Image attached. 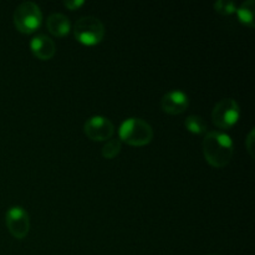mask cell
I'll return each mask as SVG.
<instances>
[{"label":"cell","instance_id":"obj_8","mask_svg":"<svg viewBox=\"0 0 255 255\" xmlns=\"http://www.w3.org/2000/svg\"><path fill=\"white\" fill-rule=\"evenodd\" d=\"M188 96L181 90L169 91L162 97L161 107L168 115H181L188 109Z\"/></svg>","mask_w":255,"mask_h":255},{"label":"cell","instance_id":"obj_12","mask_svg":"<svg viewBox=\"0 0 255 255\" xmlns=\"http://www.w3.org/2000/svg\"><path fill=\"white\" fill-rule=\"evenodd\" d=\"M184 126L187 131L193 134L207 133V122L201 116H196V115L188 116L184 121Z\"/></svg>","mask_w":255,"mask_h":255},{"label":"cell","instance_id":"obj_13","mask_svg":"<svg viewBox=\"0 0 255 255\" xmlns=\"http://www.w3.org/2000/svg\"><path fill=\"white\" fill-rule=\"evenodd\" d=\"M122 142L119 138H110L102 147V157L107 159H112L121 152Z\"/></svg>","mask_w":255,"mask_h":255},{"label":"cell","instance_id":"obj_10","mask_svg":"<svg viewBox=\"0 0 255 255\" xmlns=\"http://www.w3.org/2000/svg\"><path fill=\"white\" fill-rule=\"evenodd\" d=\"M46 26L50 34L56 37L66 36L71 30L69 17L65 16L64 14H60V12H54L47 17Z\"/></svg>","mask_w":255,"mask_h":255},{"label":"cell","instance_id":"obj_3","mask_svg":"<svg viewBox=\"0 0 255 255\" xmlns=\"http://www.w3.org/2000/svg\"><path fill=\"white\" fill-rule=\"evenodd\" d=\"M14 25L21 34H32L36 31L42 22V12L39 5L32 1H24L15 9Z\"/></svg>","mask_w":255,"mask_h":255},{"label":"cell","instance_id":"obj_2","mask_svg":"<svg viewBox=\"0 0 255 255\" xmlns=\"http://www.w3.org/2000/svg\"><path fill=\"white\" fill-rule=\"evenodd\" d=\"M120 141L134 147H142L151 143L153 139V129L151 125L142 119L131 117L122 122L119 129Z\"/></svg>","mask_w":255,"mask_h":255},{"label":"cell","instance_id":"obj_6","mask_svg":"<svg viewBox=\"0 0 255 255\" xmlns=\"http://www.w3.org/2000/svg\"><path fill=\"white\" fill-rule=\"evenodd\" d=\"M5 223L10 234L16 239H24L29 234L30 219L29 214L22 207L14 206L7 209L5 214Z\"/></svg>","mask_w":255,"mask_h":255},{"label":"cell","instance_id":"obj_7","mask_svg":"<svg viewBox=\"0 0 255 255\" xmlns=\"http://www.w3.org/2000/svg\"><path fill=\"white\" fill-rule=\"evenodd\" d=\"M84 132L91 141H109L115 133L114 124L104 116L90 117L84 125Z\"/></svg>","mask_w":255,"mask_h":255},{"label":"cell","instance_id":"obj_4","mask_svg":"<svg viewBox=\"0 0 255 255\" xmlns=\"http://www.w3.org/2000/svg\"><path fill=\"white\" fill-rule=\"evenodd\" d=\"M74 35L80 44L95 46L104 40L105 26L97 17L82 16L75 24Z\"/></svg>","mask_w":255,"mask_h":255},{"label":"cell","instance_id":"obj_9","mask_svg":"<svg viewBox=\"0 0 255 255\" xmlns=\"http://www.w3.org/2000/svg\"><path fill=\"white\" fill-rule=\"evenodd\" d=\"M30 50L36 59L41 61H47L52 59L56 54V45L51 37L44 34L36 35L30 41Z\"/></svg>","mask_w":255,"mask_h":255},{"label":"cell","instance_id":"obj_17","mask_svg":"<svg viewBox=\"0 0 255 255\" xmlns=\"http://www.w3.org/2000/svg\"><path fill=\"white\" fill-rule=\"evenodd\" d=\"M207 255H219V254H207Z\"/></svg>","mask_w":255,"mask_h":255},{"label":"cell","instance_id":"obj_5","mask_svg":"<svg viewBox=\"0 0 255 255\" xmlns=\"http://www.w3.org/2000/svg\"><path fill=\"white\" fill-rule=\"evenodd\" d=\"M241 117V107L233 99H222L212 111V121L218 128L231 129Z\"/></svg>","mask_w":255,"mask_h":255},{"label":"cell","instance_id":"obj_16","mask_svg":"<svg viewBox=\"0 0 255 255\" xmlns=\"http://www.w3.org/2000/svg\"><path fill=\"white\" fill-rule=\"evenodd\" d=\"M84 4V0H67V1H64V6L67 7L69 10H71V11L80 9Z\"/></svg>","mask_w":255,"mask_h":255},{"label":"cell","instance_id":"obj_15","mask_svg":"<svg viewBox=\"0 0 255 255\" xmlns=\"http://www.w3.org/2000/svg\"><path fill=\"white\" fill-rule=\"evenodd\" d=\"M254 142H255L254 128H252L251 132H249L248 137H247V139H246V147H247V149H248V152H249V154H251L252 158L254 157Z\"/></svg>","mask_w":255,"mask_h":255},{"label":"cell","instance_id":"obj_11","mask_svg":"<svg viewBox=\"0 0 255 255\" xmlns=\"http://www.w3.org/2000/svg\"><path fill=\"white\" fill-rule=\"evenodd\" d=\"M239 21L248 27H254L255 25V1L254 0H246L236 11Z\"/></svg>","mask_w":255,"mask_h":255},{"label":"cell","instance_id":"obj_14","mask_svg":"<svg viewBox=\"0 0 255 255\" xmlns=\"http://www.w3.org/2000/svg\"><path fill=\"white\" fill-rule=\"evenodd\" d=\"M213 7L218 14L226 15V16L227 15L236 14L237 11L236 2L232 1V0H218V1L214 2Z\"/></svg>","mask_w":255,"mask_h":255},{"label":"cell","instance_id":"obj_1","mask_svg":"<svg viewBox=\"0 0 255 255\" xmlns=\"http://www.w3.org/2000/svg\"><path fill=\"white\" fill-rule=\"evenodd\" d=\"M202 148L206 161L214 168L228 166L234 156L233 139L222 131L207 132Z\"/></svg>","mask_w":255,"mask_h":255}]
</instances>
